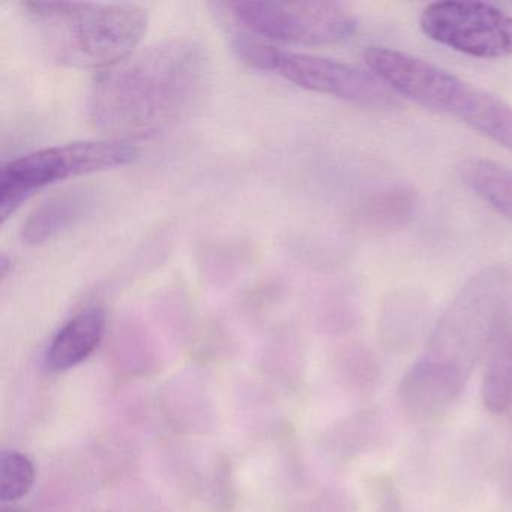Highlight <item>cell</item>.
I'll list each match as a JSON object with an SVG mask.
<instances>
[{
	"label": "cell",
	"instance_id": "2e32d148",
	"mask_svg": "<svg viewBox=\"0 0 512 512\" xmlns=\"http://www.w3.org/2000/svg\"><path fill=\"white\" fill-rule=\"evenodd\" d=\"M2 512H20V511H17V509H4V511Z\"/></svg>",
	"mask_w": 512,
	"mask_h": 512
},
{
	"label": "cell",
	"instance_id": "5b68a950",
	"mask_svg": "<svg viewBox=\"0 0 512 512\" xmlns=\"http://www.w3.org/2000/svg\"><path fill=\"white\" fill-rule=\"evenodd\" d=\"M235 50L250 67L278 74L307 91L380 112L400 106L398 95L379 77L346 62L286 52L244 37L236 38Z\"/></svg>",
	"mask_w": 512,
	"mask_h": 512
},
{
	"label": "cell",
	"instance_id": "9c48e42d",
	"mask_svg": "<svg viewBox=\"0 0 512 512\" xmlns=\"http://www.w3.org/2000/svg\"><path fill=\"white\" fill-rule=\"evenodd\" d=\"M106 332V314L101 308L82 311L53 338L47 350V367L65 371L82 364L100 346Z\"/></svg>",
	"mask_w": 512,
	"mask_h": 512
},
{
	"label": "cell",
	"instance_id": "8fae6325",
	"mask_svg": "<svg viewBox=\"0 0 512 512\" xmlns=\"http://www.w3.org/2000/svg\"><path fill=\"white\" fill-rule=\"evenodd\" d=\"M482 401L499 415L512 403V319L503 314L490 340V356L482 380Z\"/></svg>",
	"mask_w": 512,
	"mask_h": 512
},
{
	"label": "cell",
	"instance_id": "7c38bea8",
	"mask_svg": "<svg viewBox=\"0 0 512 512\" xmlns=\"http://www.w3.org/2000/svg\"><path fill=\"white\" fill-rule=\"evenodd\" d=\"M461 181L494 211L512 221V170L485 158H467L460 164Z\"/></svg>",
	"mask_w": 512,
	"mask_h": 512
},
{
	"label": "cell",
	"instance_id": "277c9868",
	"mask_svg": "<svg viewBox=\"0 0 512 512\" xmlns=\"http://www.w3.org/2000/svg\"><path fill=\"white\" fill-rule=\"evenodd\" d=\"M509 284V275L500 268L473 275L440 319L424 358L413 367L458 398L505 314Z\"/></svg>",
	"mask_w": 512,
	"mask_h": 512
},
{
	"label": "cell",
	"instance_id": "4fadbf2b",
	"mask_svg": "<svg viewBox=\"0 0 512 512\" xmlns=\"http://www.w3.org/2000/svg\"><path fill=\"white\" fill-rule=\"evenodd\" d=\"M416 208V196L407 187H392L374 193L361 208V224L373 235L394 232L406 226Z\"/></svg>",
	"mask_w": 512,
	"mask_h": 512
},
{
	"label": "cell",
	"instance_id": "3957f363",
	"mask_svg": "<svg viewBox=\"0 0 512 512\" xmlns=\"http://www.w3.org/2000/svg\"><path fill=\"white\" fill-rule=\"evenodd\" d=\"M365 64L389 89L418 106L457 119L512 152V107L442 67L389 47H370Z\"/></svg>",
	"mask_w": 512,
	"mask_h": 512
},
{
	"label": "cell",
	"instance_id": "30bf717a",
	"mask_svg": "<svg viewBox=\"0 0 512 512\" xmlns=\"http://www.w3.org/2000/svg\"><path fill=\"white\" fill-rule=\"evenodd\" d=\"M94 206V194L88 190L65 191L35 209L22 229L28 245H43L65 230L76 226Z\"/></svg>",
	"mask_w": 512,
	"mask_h": 512
},
{
	"label": "cell",
	"instance_id": "9a60e30c",
	"mask_svg": "<svg viewBox=\"0 0 512 512\" xmlns=\"http://www.w3.org/2000/svg\"><path fill=\"white\" fill-rule=\"evenodd\" d=\"M380 512H401L400 503H398L395 491L385 485V488L380 487Z\"/></svg>",
	"mask_w": 512,
	"mask_h": 512
},
{
	"label": "cell",
	"instance_id": "7a4b0ae2",
	"mask_svg": "<svg viewBox=\"0 0 512 512\" xmlns=\"http://www.w3.org/2000/svg\"><path fill=\"white\" fill-rule=\"evenodd\" d=\"M50 58L79 70H109L133 55L148 29V14L134 4L26 2Z\"/></svg>",
	"mask_w": 512,
	"mask_h": 512
},
{
	"label": "cell",
	"instance_id": "52a82bcc",
	"mask_svg": "<svg viewBox=\"0 0 512 512\" xmlns=\"http://www.w3.org/2000/svg\"><path fill=\"white\" fill-rule=\"evenodd\" d=\"M226 8L251 34L283 43H341L358 28L352 11L335 2H230Z\"/></svg>",
	"mask_w": 512,
	"mask_h": 512
},
{
	"label": "cell",
	"instance_id": "8992f818",
	"mask_svg": "<svg viewBox=\"0 0 512 512\" xmlns=\"http://www.w3.org/2000/svg\"><path fill=\"white\" fill-rule=\"evenodd\" d=\"M137 155L139 152L130 143L103 140L53 146L10 161L0 169L2 221L43 188L65 179L127 166Z\"/></svg>",
	"mask_w": 512,
	"mask_h": 512
},
{
	"label": "cell",
	"instance_id": "ba28073f",
	"mask_svg": "<svg viewBox=\"0 0 512 512\" xmlns=\"http://www.w3.org/2000/svg\"><path fill=\"white\" fill-rule=\"evenodd\" d=\"M419 28L440 46L479 59L512 56V16L481 2H436L424 8Z\"/></svg>",
	"mask_w": 512,
	"mask_h": 512
},
{
	"label": "cell",
	"instance_id": "6da1fadb",
	"mask_svg": "<svg viewBox=\"0 0 512 512\" xmlns=\"http://www.w3.org/2000/svg\"><path fill=\"white\" fill-rule=\"evenodd\" d=\"M211 64L193 40L146 47L95 79L89 115L113 136H148L188 118L205 97Z\"/></svg>",
	"mask_w": 512,
	"mask_h": 512
},
{
	"label": "cell",
	"instance_id": "5bb4252c",
	"mask_svg": "<svg viewBox=\"0 0 512 512\" xmlns=\"http://www.w3.org/2000/svg\"><path fill=\"white\" fill-rule=\"evenodd\" d=\"M37 472L34 463L19 451L0 454V500L14 502L26 496L34 487Z\"/></svg>",
	"mask_w": 512,
	"mask_h": 512
}]
</instances>
